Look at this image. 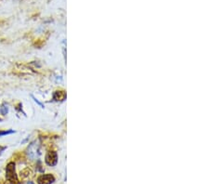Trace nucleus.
Instances as JSON below:
<instances>
[{"label":"nucleus","instance_id":"nucleus-1","mask_svg":"<svg viewBox=\"0 0 209 184\" xmlns=\"http://www.w3.org/2000/svg\"><path fill=\"white\" fill-rule=\"evenodd\" d=\"M6 178L10 184H18V177L15 170L14 162H10L7 164L6 168Z\"/></svg>","mask_w":209,"mask_h":184},{"label":"nucleus","instance_id":"nucleus-2","mask_svg":"<svg viewBox=\"0 0 209 184\" xmlns=\"http://www.w3.org/2000/svg\"><path fill=\"white\" fill-rule=\"evenodd\" d=\"M38 145H37L36 142H33L29 147H28L27 150V153H28V156H29L32 160H34L38 157Z\"/></svg>","mask_w":209,"mask_h":184},{"label":"nucleus","instance_id":"nucleus-3","mask_svg":"<svg viewBox=\"0 0 209 184\" xmlns=\"http://www.w3.org/2000/svg\"><path fill=\"white\" fill-rule=\"evenodd\" d=\"M46 164H49L50 167H54L55 164L58 162V155H57V152H49L46 155V159H45Z\"/></svg>","mask_w":209,"mask_h":184},{"label":"nucleus","instance_id":"nucleus-4","mask_svg":"<svg viewBox=\"0 0 209 184\" xmlns=\"http://www.w3.org/2000/svg\"><path fill=\"white\" fill-rule=\"evenodd\" d=\"M55 180V178L51 174H45L41 175L37 179V183L38 184H52Z\"/></svg>","mask_w":209,"mask_h":184},{"label":"nucleus","instance_id":"nucleus-5","mask_svg":"<svg viewBox=\"0 0 209 184\" xmlns=\"http://www.w3.org/2000/svg\"><path fill=\"white\" fill-rule=\"evenodd\" d=\"M66 98V94L64 91H56L53 95V99L55 101H63Z\"/></svg>","mask_w":209,"mask_h":184},{"label":"nucleus","instance_id":"nucleus-6","mask_svg":"<svg viewBox=\"0 0 209 184\" xmlns=\"http://www.w3.org/2000/svg\"><path fill=\"white\" fill-rule=\"evenodd\" d=\"M8 112V108H7V106L6 104H3L2 105V107L0 108V113H1L3 115H6Z\"/></svg>","mask_w":209,"mask_h":184},{"label":"nucleus","instance_id":"nucleus-7","mask_svg":"<svg viewBox=\"0 0 209 184\" xmlns=\"http://www.w3.org/2000/svg\"><path fill=\"white\" fill-rule=\"evenodd\" d=\"M14 130H6V131H0V137L4 136V135H8V134H12L14 133Z\"/></svg>","mask_w":209,"mask_h":184},{"label":"nucleus","instance_id":"nucleus-8","mask_svg":"<svg viewBox=\"0 0 209 184\" xmlns=\"http://www.w3.org/2000/svg\"><path fill=\"white\" fill-rule=\"evenodd\" d=\"M6 149V147H0V153L2 152V151H4Z\"/></svg>","mask_w":209,"mask_h":184}]
</instances>
